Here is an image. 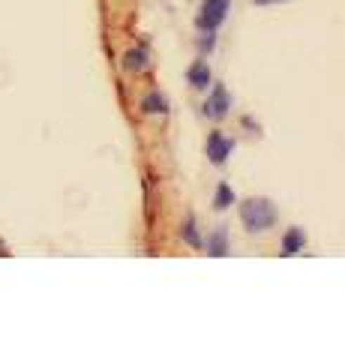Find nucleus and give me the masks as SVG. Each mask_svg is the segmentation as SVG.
<instances>
[{
	"mask_svg": "<svg viewBox=\"0 0 345 360\" xmlns=\"http://www.w3.org/2000/svg\"><path fill=\"white\" fill-rule=\"evenodd\" d=\"M126 70H144V51H129L126 54Z\"/></svg>",
	"mask_w": 345,
	"mask_h": 360,
	"instance_id": "11",
	"label": "nucleus"
},
{
	"mask_svg": "<svg viewBox=\"0 0 345 360\" xmlns=\"http://www.w3.org/2000/svg\"><path fill=\"white\" fill-rule=\"evenodd\" d=\"M304 246H306V234H304V229H288L285 231V238H282V255L285 258H292V255H297V252H304Z\"/></svg>",
	"mask_w": 345,
	"mask_h": 360,
	"instance_id": "6",
	"label": "nucleus"
},
{
	"mask_svg": "<svg viewBox=\"0 0 345 360\" xmlns=\"http://www.w3.org/2000/svg\"><path fill=\"white\" fill-rule=\"evenodd\" d=\"M228 9H231V0H204L202 9H198V15H195L198 30L214 33L222 21L228 18Z\"/></svg>",
	"mask_w": 345,
	"mask_h": 360,
	"instance_id": "2",
	"label": "nucleus"
},
{
	"mask_svg": "<svg viewBox=\"0 0 345 360\" xmlns=\"http://www.w3.org/2000/svg\"><path fill=\"white\" fill-rule=\"evenodd\" d=\"M231 205H235V193H231V186L228 184H219L216 186V195H214V207L216 210H226Z\"/></svg>",
	"mask_w": 345,
	"mask_h": 360,
	"instance_id": "9",
	"label": "nucleus"
},
{
	"mask_svg": "<svg viewBox=\"0 0 345 360\" xmlns=\"http://www.w3.org/2000/svg\"><path fill=\"white\" fill-rule=\"evenodd\" d=\"M186 78H189V84H193L195 90H207L210 84H214V75H210V66H207V60H195L193 66H189Z\"/></svg>",
	"mask_w": 345,
	"mask_h": 360,
	"instance_id": "5",
	"label": "nucleus"
},
{
	"mask_svg": "<svg viewBox=\"0 0 345 360\" xmlns=\"http://www.w3.org/2000/svg\"><path fill=\"white\" fill-rule=\"evenodd\" d=\"M181 234H183V240H186L189 246H195V250H198V246H202V238H198V231H195V219H193V217H189V219L183 222Z\"/></svg>",
	"mask_w": 345,
	"mask_h": 360,
	"instance_id": "10",
	"label": "nucleus"
},
{
	"mask_svg": "<svg viewBox=\"0 0 345 360\" xmlns=\"http://www.w3.org/2000/svg\"><path fill=\"white\" fill-rule=\"evenodd\" d=\"M240 222L249 231H267L276 222V207L267 198H247L240 205Z\"/></svg>",
	"mask_w": 345,
	"mask_h": 360,
	"instance_id": "1",
	"label": "nucleus"
},
{
	"mask_svg": "<svg viewBox=\"0 0 345 360\" xmlns=\"http://www.w3.org/2000/svg\"><path fill=\"white\" fill-rule=\"evenodd\" d=\"M207 252L214 255V258L228 255V231H226V229H216V231L207 238Z\"/></svg>",
	"mask_w": 345,
	"mask_h": 360,
	"instance_id": "7",
	"label": "nucleus"
},
{
	"mask_svg": "<svg viewBox=\"0 0 345 360\" xmlns=\"http://www.w3.org/2000/svg\"><path fill=\"white\" fill-rule=\"evenodd\" d=\"M228 108H231L228 90L222 87V84H210V96H207V103H204V115L210 120H222V117L228 115Z\"/></svg>",
	"mask_w": 345,
	"mask_h": 360,
	"instance_id": "3",
	"label": "nucleus"
},
{
	"mask_svg": "<svg viewBox=\"0 0 345 360\" xmlns=\"http://www.w3.org/2000/svg\"><path fill=\"white\" fill-rule=\"evenodd\" d=\"M141 111L144 115H165V96H160L157 90H153V94L141 99Z\"/></svg>",
	"mask_w": 345,
	"mask_h": 360,
	"instance_id": "8",
	"label": "nucleus"
},
{
	"mask_svg": "<svg viewBox=\"0 0 345 360\" xmlns=\"http://www.w3.org/2000/svg\"><path fill=\"white\" fill-rule=\"evenodd\" d=\"M231 153H235V141L226 139L222 132H214L207 139V156H210V162H214V165H222Z\"/></svg>",
	"mask_w": 345,
	"mask_h": 360,
	"instance_id": "4",
	"label": "nucleus"
}]
</instances>
